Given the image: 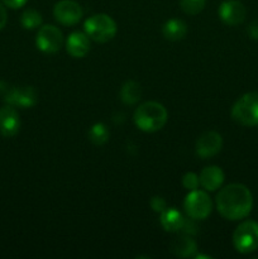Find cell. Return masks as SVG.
<instances>
[{
	"label": "cell",
	"mask_w": 258,
	"mask_h": 259,
	"mask_svg": "<svg viewBox=\"0 0 258 259\" xmlns=\"http://www.w3.org/2000/svg\"><path fill=\"white\" fill-rule=\"evenodd\" d=\"M217 209L224 219H244L253 207V196L249 189L242 184H230L223 187L217 195Z\"/></svg>",
	"instance_id": "cell-1"
},
{
	"label": "cell",
	"mask_w": 258,
	"mask_h": 259,
	"mask_svg": "<svg viewBox=\"0 0 258 259\" xmlns=\"http://www.w3.org/2000/svg\"><path fill=\"white\" fill-rule=\"evenodd\" d=\"M166 108L157 101H147L141 104L134 111V123L146 133L158 132L167 123Z\"/></svg>",
	"instance_id": "cell-2"
},
{
	"label": "cell",
	"mask_w": 258,
	"mask_h": 259,
	"mask_svg": "<svg viewBox=\"0 0 258 259\" xmlns=\"http://www.w3.org/2000/svg\"><path fill=\"white\" fill-rule=\"evenodd\" d=\"M85 33L89 38L98 43H105L116 34V23L106 14H95L85 20Z\"/></svg>",
	"instance_id": "cell-3"
},
{
	"label": "cell",
	"mask_w": 258,
	"mask_h": 259,
	"mask_svg": "<svg viewBox=\"0 0 258 259\" xmlns=\"http://www.w3.org/2000/svg\"><path fill=\"white\" fill-rule=\"evenodd\" d=\"M232 118L244 126L258 125V93L240 96L232 108Z\"/></svg>",
	"instance_id": "cell-4"
},
{
	"label": "cell",
	"mask_w": 258,
	"mask_h": 259,
	"mask_svg": "<svg viewBox=\"0 0 258 259\" xmlns=\"http://www.w3.org/2000/svg\"><path fill=\"white\" fill-rule=\"evenodd\" d=\"M233 244L242 254L254 252L258 248V223L247 220L238 225L233 234Z\"/></svg>",
	"instance_id": "cell-5"
},
{
	"label": "cell",
	"mask_w": 258,
	"mask_h": 259,
	"mask_svg": "<svg viewBox=\"0 0 258 259\" xmlns=\"http://www.w3.org/2000/svg\"><path fill=\"white\" fill-rule=\"evenodd\" d=\"M184 207L189 218L194 220H204L211 214L212 202L206 192L201 190H194L187 194Z\"/></svg>",
	"instance_id": "cell-6"
},
{
	"label": "cell",
	"mask_w": 258,
	"mask_h": 259,
	"mask_svg": "<svg viewBox=\"0 0 258 259\" xmlns=\"http://www.w3.org/2000/svg\"><path fill=\"white\" fill-rule=\"evenodd\" d=\"M3 98L8 105L28 109L37 104L38 93L33 86H14L8 88Z\"/></svg>",
	"instance_id": "cell-7"
},
{
	"label": "cell",
	"mask_w": 258,
	"mask_h": 259,
	"mask_svg": "<svg viewBox=\"0 0 258 259\" xmlns=\"http://www.w3.org/2000/svg\"><path fill=\"white\" fill-rule=\"evenodd\" d=\"M35 45H37L38 50L45 53L58 52L63 45L62 32L52 24L43 25L37 33Z\"/></svg>",
	"instance_id": "cell-8"
},
{
	"label": "cell",
	"mask_w": 258,
	"mask_h": 259,
	"mask_svg": "<svg viewBox=\"0 0 258 259\" xmlns=\"http://www.w3.org/2000/svg\"><path fill=\"white\" fill-rule=\"evenodd\" d=\"M82 8L73 0H61L55 5L53 15L58 23L63 25H75L82 18Z\"/></svg>",
	"instance_id": "cell-9"
},
{
	"label": "cell",
	"mask_w": 258,
	"mask_h": 259,
	"mask_svg": "<svg viewBox=\"0 0 258 259\" xmlns=\"http://www.w3.org/2000/svg\"><path fill=\"white\" fill-rule=\"evenodd\" d=\"M223 148V138L218 132L209 131L199 137L196 142V154L201 158L206 159L214 157Z\"/></svg>",
	"instance_id": "cell-10"
},
{
	"label": "cell",
	"mask_w": 258,
	"mask_h": 259,
	"mask_svg": "<svg viewBox=\"0 0 258 259\" xmlns=\"http://www.w3.org/2000/svg\"><path fill=\"white\" fill-rule=\"evenodd\" d=\"M218 13H219V18L225 24L234 27L244 22L247 9L239 0H225L220 4Z\"/></svg>",
	"instance_id": "cell-11"
},
{
	"label": "cell",
	"mask_w": 258,
	"mask_h": 259,
	"mask_svg": "<svg viewBox=\"0 0 258 259\" xmlns=\"http://www.w3.org/2000/svg\"><path fill=\"white\" fill-rule=\"evenodd\" d=\"M20 118L14 106L5 105L0 108V136L5 138L14 137L19 132Z\"/></svg>",
	"instance_id": "cell-12"
},
{
	"label": "cell",
	"mask_w": 258,
	"mask_h": 259,
	"mask_svg": "<svg viewBox=\"0 0 258 259\" xmlns=\"http://www.w3.org/2000/svg\"><path fill=\"white\" fill-rule=\"evenodd\" d=\"M66 50L68 55L75 58H82L90 51V38L86 33L73 32L66 40Z\"/></svg>",
	"instance_id": "cell-13"
},
{
	"label": "cell",
	"mask_w": 258,
	"mask_h": 259,
	"mask_svg": "<svg viewBox=\"0 0 258 259\" xmlns=\"http://www.w3.org/2000/svg\"><path fill=\"white\" fill-rule=\"evenodd\" d=\"M199 179L200 185L206 191H217L224 182V172L218 166H207L202 169Z\"/></svg>",
	"instance_id": "cell-14"
},
{
	"label": "cell",
	"mask_w": 258,
	"mask_h": 259,
	"mask_svg": "<svg viewBox=\"0 0 258 259\" xmlns=\"http://www.w3.org/2000/svg\"><path fill=\"white\" fill-rule=\"evenodd\" d=\"M169 250L179 258H190L194 257L195 253H196L197 244L192 238L182 235L171 243Z\"/></svg>",
	"instance_id": "cell-15"
},
{
	"label": "cell",
	"mask_w": 258,
	"mask_h": 259,
	"mask_svg": "<svg viewBox=\"0 0 258 259\" xmlns=\"http://www.w3.org/2000/svg\"><path fill=\"white\" fill-rule=\"evenodd\" d=\"M161 225L166 232L176 233L180 232L184 227L185 219L181 212L175 207H168L161 212Z\"/></svg>",
	"instance_id": "cell-16"
},
{
	"label": "cell",
	"mask_w": 258,
	"mask_h": 259,
	"mask_svg": "<svg viewBox=\"0 0 258 259\" xmlns=\"http://www.w3.org/2000/svg\"><path fill=\"white\" fill-rule=\"evenodd\" d=\"M162 32L166 39L177 42L184 39L185 35L187 34V25L181 19H169L164 23Z\"/></svg>",
	"instance_id": "cell-17"
},
{
	"label": "cell",
	"mask_w": 258,
	"mask_h": 259,
	"mask_svg": "<svg viewBox=\"0 0 258 259\" xmlns=\"http://www.w3.org/2000/svg\"><path fill=\"white\" fill-rule=\"evenodd\" d=\"M119 96H120V100L124 104H126V105H133V104L138 103L142 96L141 85L138 82H136V81H126L121 86Z\"/></svg>",
	"instance_id": "cell-18"
},
{
	"label": "cell",
	"mask_w": 258,
	"mask_h": 259,
	"mask_svg": "<svg viewBox=\"0 0 258 259\" xmlns=\"http://www.w3.org/2000/svg\"><path fill=\"white\" fill-rule=\"evenodd\" d=\"M109 136H110V133H109L108 126L103 123L94 124L88 133L89 139L95 146H103L104 143H106L109 139Z\"/></svg>",
	"instance_id": "cell-19"
},
{
	"label": "cell",
	"mask_w": 258,
	"mask_h": 259,
	"mask_svg": "<svg viewBox=\"0 0 258 259\" xmlns=\"http://www.w3.org/2000/svg\"><path fill=\"white\" fill-rule=\"evenodd\" d=\"M20 23L25 29H35L42 24V14L34 9H27L20 17Z\"/></svg>",
	"instance_id": "cell-20"
},
{
	"label": "cell",
	"mask_w": 258,
	"mask_h": 259,
	"mask_svg": "<svg viewBox=\"0 0 258 259\" xmlns=\"http://www.w3.org/2000/svg\"><path fill=\"white\" fill-rule=\"evenodd\" d=\"M180 7L186 14L196 15L204 9L205 0H180Z\"/></svg>",
	"instance_id": "cell-21"
},
{
	"label": "cell",
	"mask_w": 258,
	"mask_h": 259,
	"mask_svg": "<svg viewBox=\"0 0 258 259\" xmlns=\"http://www.w3.org/2000/svg\"><path fill=\"white\" fill-rule=\"evenodd\" d=\"M182 185H184V187L187 191L197 190L200 186L199 176H197L196 174H194V172H187V174H185L184 177H182Z\"/></svg>",
	"instance_id": "cell-22"
},
{
	"label": "cell",
	"mask_w": 258,
	"mask_h": 259,
	"mask_svg": "<svg viewBox=\"0 0 258 259\" xmlns=\"http://www.w3.org/2000/svg\"><path fill=\"white\" fill-rule=\"evenodd\" d=\"M149 205H151V207L156 212H162L167 207L166 206V201H164L163 197H161V196L152 197L151 201H149Z\"/></svg>",
	"instance_id": "cell-23"
},
{
	"label": "cell",
	"mask_w": 258,
	"mask_h": 259,
	"mask_svg": "<svg viewBox=\"0 0 258 259\" xmlns=\"http://www.w3.org/2000/svg\"><path fill=\"white\" fill-rule=\"evenodd\" d=\"M2 2L5 7L10 8V9H19V8L24 7L27 0H2Z\"/></svg>",
	"instance_id": "cell-24"
},
{
	"label": "cell",
	"mask_w": 258,
	"mask_h": 259,
	"mask_svg": "<svg viewBox=\"0 0 258 259\" xmlns=\"http://www.w3.org/2000/svg\"><path fill=\"white\" fill-rule=\"evenodd\" d=\"M247 33L252 39L258 40V20H253L247 28Z\"/></svg>",
	"instance_id": "cell-25"
},
{
	"label": "cell",
	"mask_w": 258,
	"mask_h": 259,
	"mask_svg": "<svg viewBox=\"0 0 258 259\" xmlns=\"http://www.w3.org/2000/svg\"><path fill=\"white\" fill-rule=\"evenodd\" d=\"M8 20V14H7V9L3 4H0V30L5 27Z\"/></svg>",
	"instance_id": "cell-26"
}]
</instances>
